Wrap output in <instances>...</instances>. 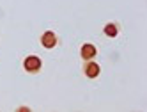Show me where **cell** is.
<instances>
[{
    "instance_id": "4",
    "label": "cell",
    "mask_w": 147,
    "mask_h": 112,
    "mask_svg": "<svg viewBox=\"0 0 147 112\" xmlns=\"http://www.w3.org/2000/svg\"><path fill=\"white\" fill-rule=\"evenodd\" d=\"M96 54H98V48L94 46L92 43H83V45L80 46V57H82L83 60L94 59V57H96Z\"/></svg>"
},
{
    "instance_id": "3",
    "label": "cell",
    "mask_w": 147,
    "mask_h": 112,
    "mask_svg": "<svg viewBox=\"0 0 147 112\" xmlns=\"http://www.w3.org/2000/svg\"><path fill=\"white\" fill-rule=\"evenodd\" d=\"M82 71H83V75H85L87 78L94 80V78H98V77H99L101 68H99V64H98V62H94V60L90 59V60H85V62H83Z\"/></svg>"
},
{
    "instance_id": "5",
    "label": "cell",
    "mask_w": 147,
    "mask_h": 112,
    "mask_svg": "<svg viewBox=\"0 0 147 112\" xmlns=\"http://www.w3.org/2000/svg\"><path fill=\"white\" fill-rule=\"evenodd\" d=\"M119 32H121V27L117 23H113V22H110V23H107L103 27V34L107 37H117Z\"/></svg>"
},
{
    "instance_id": "2",
    "label": "cell",
    "mask_w": 147,
    "mask_h": 112,
    "mask_svg": "<svg viewBox=\"0 0 147 112\" xmlns=\"http://www.w3.org/2000/svg\"><path fill=\"white\" fill-rule=\"evenodd\" d=\"M39 41H41V46H43V48L51 50V48H55V46H57L59 37H57V34L53 32V30H45V32L41 34Z\"/></svg>"
},
{
    "instance_id": "1",
    "label": "cell",
    "mask_w": 147,
    "mask_h": 112,
    "mask_svg": "<svg viewBox=\"0 0 147 112\" xmlns=\"http://www.w3.org/2000/svg\"><path fill=\"white\" fill-rule=\"evenodd\" d=\"M41 68H43V60H41L37 55H27L23 59V69L27 71V73L36 75V73L41 71Z\"/></svg>"
}]
</instances>
